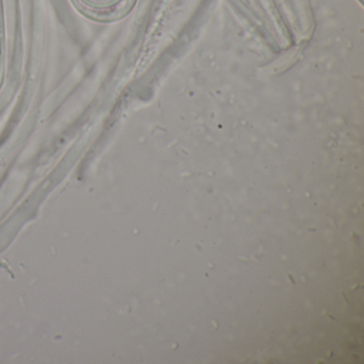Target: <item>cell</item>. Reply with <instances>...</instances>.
<instances>
[{
	"label": "cell",
	"instance_id": "obj_1",
	"mask_svg": "<svg viewBox=\"0 0 364 364\" xmlns=\"http://www.w3.org/2000/svg\"><path fill=\"white\" fill-rule=\"evenodd\" d=\"M78 1L93 11H108L120 5L122 0H78Z\"/></svg>",
	"mask_w": 364,
	"mask_h": 364
}]
</instances>
